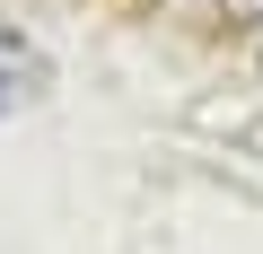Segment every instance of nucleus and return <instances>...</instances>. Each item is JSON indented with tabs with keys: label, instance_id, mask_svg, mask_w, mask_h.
<instances>
[{
	"label": "nucleus",
	"instance_id": "nucleus-1",
	"mask_svg": "<svg viewBox=\"0 0 263 254\" xmlns=\"http://www.w3.org/2000/svg\"><path fill=\"white\" fill-rule=\"evenodd\" d=\"M0 114H9V70H0Z\"/></svg>",
	"mask_w": 263,
	"mask_h": 254
}]
</instances>
